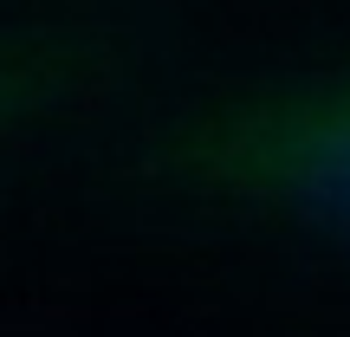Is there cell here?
<instances>
[{
    "label": "cell",
    "instance_id": "7a4b0ae2",
    "mask_svg": "<svg viewBox=\"0 0 350 337\" xmlns=\"http://www.w3.org/2000/svg\"><path fill=\"white\" fill-rule=\"evenodd\" d=\"M156 52L163 39L124 7H0V156L104 124Z\"/></svg>",
    "mask_w": 350,
    "mask_h": 337
},
{
    "label": "cell",
    "instance_id": "6da1fadb",
    "mask_svg": "<svg viewBox=\"0 0 350 337\" xmlns=\"http://www.w3.org/2000/svg\"><path fill=\"white\" fill-rule=\"evenodd\" d=\"M137 208L350 266V59L221 78L150 111L111 156Z\"/></svg>",
    "mask_w": 350,
    "mask_h": 337
}]
</instances>
